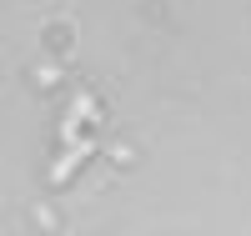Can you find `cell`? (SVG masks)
<instances>
[{"instance_id":"1","label":"cell","mask_w":251,"mask_h":236,"mask_svg":"<svg viewBox=\"0 0 251 236\" xmlns=\"http://www.w3.org/2000/svg\"><path fill=\"white\" fill-rule=\"evenodd\" d=\"M86 156H91V141H80L75 151H66V156L55 161V171H50V181H71V171H75L80 161H86Z\"/></svg>"}]
</instances>
